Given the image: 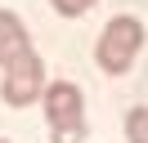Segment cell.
I'll return each instance as SVG.
<instances>
[{
    "instance_id": "obj_5",
    "label": "cell",
    "mask_w": 148,
    "mask_h": 143,
    "mask_svg": "<svg viewBox=\"0 0 148 143\" xmlns=\"http://www.w3.org/2000/svg\"><path fill=\"white\" fill-rule=\"evenodd\" d=\"M126 143H148V107L126 112Z\"/></svg>"
},
{
    "instance_id": "obj_4",
    "label": "cell",
    "mask_w": 148,
    "mask_h": 143,
    "mask_svg": "<svg viewBox=\"0 0 148 143\" xmlns=\"http://www.w3.org/2000/svg\"><path fill=\"white\" fill-rule=\"evenodd\" d=\"M27 49H32V36H27V27H23V18L14 14V9H0V67H9V63L23 58Z\"/></svg>"
},
{
    "instance_id": "obj_1",
    "label": "cell",
    "mask_w": 148,
    "mask_h": 143,
    "mask_svg": "<svg viewBox=\"0 0 148 143\" xmlns=\"http://www.w3.org/2000/svg\"><path fill=\"white\" fill-rule=\"evenodd\" d=\"M49 116V130H54V143H85V98L72 80H54L45 85V98H40Z\"/></svg>"
},
{
    "instance_id": "obj_6",
    "label": "cell",
    "mask_w": 148,
    "mask_h": 143,
    "mask_svg": "<svg viewBox=\"0 0 148 143\" xmlns=\"http://www.w3.org/2000/svg\"><path fill=\"white\" fill-rule=\"evenodd\" d=\"M94 5H99V0H54V9L63 18H81L85 9H94Z\"/></svg>"
},
{
    "instance_id": "obj_7",
    "label": "cell",
    "mask_w": 148,
    "mask_h": 143,
    "mask_svg": "<svg viewBox=\"0 0 148 143\" xmlns=\"http://www.w3.org/2000/svg\"><path fill=\"white\" fill-rule=\"evenodd\" d=\"M0 143H9V139H0Z\"/></svg>"
},
{
    "instance_id": "obj_3",
    "label": "cell",
    "mask_w": 148,
    "mask_h": 143,
    "mask_svg": "<svg viewBox=\"0 0 148 143\" xmlns=\"http://www.w3.org/2000/svg\"><path fill=\"white\" fill-rule=\"evenodd\" d=\"M40 85H45V63H40L36 49H27L23 58H14L9 67H5V103H9V107L36 103Z\"/></svg>"
},
{
    "instance_id": "obj_2",
    "label": "cell",
    "mask_w": 148,
    "mask_h": 143,
    "mask_svg": "<svg viewBox=\"0 0 148 143\" xmlns=\"http://www.w3.org/2000/svg\"><path fill=\"white\" fill-rule=\"evenodd\" d=\"M139 49H144V22L135 14H121V18H112L103 27L99 45H94V58H99V67L108 76H121V72H130Z\"/></svg>"
}]
</instances>
